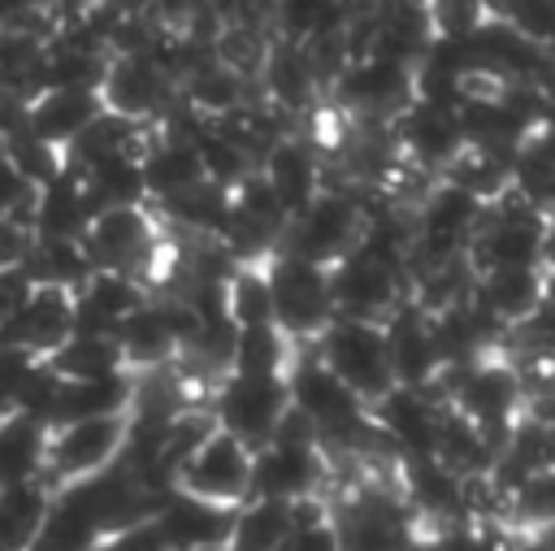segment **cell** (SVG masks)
Instances as JSON below:
<instances>
[{
	"instance_id": "47",
	"label": "cell",
	"mask_w": 555,
	"mask_h": 551,
	"mask_svg": "<svg viewBox=\"0 0 555 551\" xmlns=\"http://www.w3.org/2000/svg\"><path fill=\"white\" fill-rule=\"evenodd\" d=\"M26 9H35V0H0V26H13Z\"/></svg>"
},
{
	"instance_id": "15",
	"label": "cell",
	"mask_w": 555,
	"mask_h": 551,
	"mask_svg": "<svg viewBox=\"0 0 555 551\" xmlns=\"http://www.w3.org/2000/svg\"><path fill=\"white\" fill-rule=\"evenodd\" d=\"M238 503H212L186 490H165L152 508V525L165 551H195V547H225Z\"/></svg>"
},
{
	"instance_id": "23",
	"label": "cell",
	"mask_w": 555,
	"mask_h": 551,
	"mask_svg": "<svg viewBox=\"0 0 555 551\" xmlns=\"http://www.w3.org/2000/svg\"><path fill=\"white\" fill-rule=\"evenodd\" d=\"M91 217H95V208L87 204L78 174H74V169H61V174L48 178L43 187H35L26 230H30V239H65V243H82Z\"/></svg>"
},
{
	"instance_id": "1",
	"label": "cell",
	"mask_w": 555,
	"mask_h": 551,
	"mask_svg": "<svg viewBox=\"0 0 555 551\" xmlns=\"http://www.w3.org/2000/svg\"><path fill=\"white\" fill-rule=\"evenodd\" d=\"M546 208H533L529 200H520L516 191L499 195L494 204L481 208V221L464 247L473 273L486 269H525V265H542L546 269Z\"/></svg>"
},
{
	"instance_id": "22",
	"label": "cell",
	"mask_w": 555,
	"mask_h": 551,
	"mask_svg": "<svg viewBox=\"0 0 555 551\" xmlns=\"http://www.w3.org/2000/svg\"><path fill=\"white\" fill-rule=\"evenodd\" d=\"M256 169H260V178L273 187V195L286 204V213L304 208V204L325 187V182H321L317 143L304 139V134H295V130L282 134V139H273V143L260 152Z\"/></svg>"
},
{
	"instance_id": "9",
	"label": "cell",
	"mask_w": 555,
	"mask_h": 551,
	"mask_svg": "<svg viewBox=\"0 0 555 551\" xmlns=\"http://www.w3.org/2000/svg\"><path fill=\"white\" fill-rule=\"evenodd\" d=\"M121 438H126V412L48 425V443H43V482H48V486H65V482H74V477H87V473L113 464L117 451H121Z\"/></svg>"
},
{
	"instance_id": "45",
	"label": "cell",
	"mask_w": 555,
	"mask_h": 551,
	"mask_svg": "<svg viewBox=\"0 0 555 551\" xmlns=\"http://www.w3.org/2000/svg\"><path fill=\"white\" fill-rule=\"evenodd\" d=\"M95 551H165V542H160L152 516H139V521H130V525L104 534V538L95 542Z\"/></svg>"
},
{
	"instance_id": "46",
	"label": "cell",
	"mask_w": 555,
	"mask_h": 551,
	"mask_svg": "<svg viewBox=\"0 0 555 551\" xmlns=\"http://www.w3.org/2000/svg\"><path fill=\"white\" fill-rule=\"evenodd\" d=\"M26 243H30V230L22 221H13V217H0V273L13 269V265H22Z\"/></svg>"
},
{
	"instance_id": "17",
	"label": "cell",
	"mask_w": 555,
	"mask_h": 551,
	"mask_svg": "<svg viewBox=\"0 0 555 551\" xmlns=\"http://www.w3.org/2000/svg\"><path fill=\"white\" fill-rule=\"evenodd\" d=\"M382 334H386V360H390V382L399 386H429L442 369L434 334H429V317L425 308L408 295L399 299L386 317H382Z\"/></svg>"
},
{
	"instance_id": "5",
	"label": "cell",
	"mask_w": 555,
	"mask_h": 551,
	"mask_svg": "<svg viewBox=\"0 0 555 551\" xmlns=\"http://www.w3.org/2000/svg\"><path fill=\"white\" fill-rule=\"evenodd\" d=\"M264 278H269L273 325L286 330L295 343L317 338L321 325L334 317L325 265H312V260L291 256V252H269L264 256Z\"/></svg>"
},
{
	"instance_id": "11",
	"label": "cell",
	"mask_w": 555,
	"mask_h": 551,
	"mask_svg": "<svg viewBox=\"0 0 555 551\" xmlns=\"http://www.w3.org/2000/svg\"><path fill=\"white\" fill-rule=\"evenodd\" d=\"M325 91H334V104H343L356 121H390L412 100V69L377 52H364L351 56Z\"/></svg>"
},
{
	"instance_id": "48",
	"label": "cell",
	"mask_w": 555,
	"mask_h": 551,
	"mask_svg": "<svg viewBox=\"0 0 555 551\" xmlns=\"http://www.w3.org/2000/svg\"><path fill=\"white\" fill-rule=\"evenodd\" d=\"M195 551H225V547H195Z\"/></svg>"
},
{
	"instance_id": "40",
	"label": "cell",
	"mask_w": 555,
	"mask_h": 551,
	"mask_svg": "<svg viewBox=\"0 0 555 551\" xmlns=\"http://www.w3.org/2000/svg\"><path fill=\"white\" fill-rule=\"evenodd\" d=\"M22 273L26 282H52V286H78L91 273V260L82 252V243H65V239H30L26 256H22Z\"/></svg>"
},
{
	"instance_id": "13",
	"label": "cell",
	"mask_w": 555,
	"mask_h": 551,
	"mask_svg": "<svg viewBox=\"0 0 555 551\" xmlns=\"http://www.w3.org/2000/svg\"><path fill=\"white\" fill-rule=\"evenodd\" d=\"M390 134L399 143V156L412 161L421 174H442L455 161V152L464 148L455 104H434V100H416V95L390 117Z\"/></svg>"
},
{
	"instance_id": "38",
	"label": "cell",
	"mask_w": 555,
	"mask_h": 551,
	"mask_svg": "<svg viewBox=\"0 0 555 551\" xmlns=\"http://www.w3.org/2000/svg\"><path fill=\"white\" fill-rule=\"evenodd\" d=\"M195 143V156H199V169H204V178L208 182H217V187H234V182H243L251 169H256V156L243 148V139L238 134H230L221 121H204V130L191 139Z\"/></svg>"
},
{
	"instance_id": "2",
	"label": "cell",
	"mask_w": 555,
	"mask_h": 551,
	"mask_svg": "<svg viewBox=\"0 0 555 551\" xmlns=\"http://www.w3.org/2000/svg\"><path fill=\"white\" fill-rule=\"evenodd\" d=\"M325 273H330L334 317L382 321L399 299H408V265L364 247L360 239L334 265H325Z\"/></svg>"
},
{
	"instance_id": "35",
	"label": "cell",
	"mask_w": 555,
	"mask_h": 551,
	"mask_svg": "<svg viewBox=\"0 0 555 551\" xmlns=\"http://www.w3.org/2000/svg\"><path fill=\"white\" fill-rule=\"evenodd\" d=\"M295 525V503L278 499H243L234 508V525L225 538V551H273Z\"/></svg>"
},
{
	"instance_id": "27",
	"label": "cell",
	"mask_w": 555,
	"mask_h": 551,
	"mask_svg": "<svg viewBox=\"0 0 555 551\" xmlns=\"http://www.w3.org/2000/svg\"><path fill=\"white\" fill-rule=\"evenodd\" d=\"M139 174H143V191L147 200H165L173 191H186L191 182L204 178L195 143L186 139H165V134H143L139 143Z\"/></svg>"
},
{
	"instance_id": "16",
	"label": "cell",
	"mask_w": 555,
	"mask_h": 551,
	"mask_svg": "<svg viewBox=\"0 0 555 551\" xmlns=\"http://www.w3.org/2000/svg\"><path fill=\"white\" fill-rule=\"evenodd\" d=\"M178 95V82L152 61V56H108V69L100 78V100L104 108L152 126L160 117V108Z\"/></svg>"
},
{
	"instance_id": "21",
	"label": "cell",
	"mask_w": 555,
	"mask_h": 551,
	"mask_svg": "<svg viewBox=\"0 0 555 551\" xmlns=\"http://www.w3.org/2000/svg\"><path fill=\"white\" fill-rule=\"evenodd\" d=\"M546 269L542 265H525V269H486V273H473V286H468V299L490 312L503 330L520 325L525 317H533L542 304H546Z\"/></svg>"
},
{
	"instance_id": "32",
	"label": "cell",
	"mask_w": 555,
	"mask_h": 551,
	"mask_svg": "<svg viewBox=\"0 0 555 551\" xmlns=\"http://www.w3.org/2000/svg\"><path fill=\"white\" fill-rule=\"evenodd\" d=\"M143 134H147L143 121H130V117L104 108L100 117H91V121L61 148V152H65V169H82V165H91V161H100V156H113V152H139Z\"/></svg>"
},
{
	"instance_id": "25",
	"label": "cell",
	"mask_w": 555,
	"mask_h": 551,
	"mask_svg": "<svg viewBox=\"0 0 555 551\" xmlns=\"http://www.w3.org/2000/svg\"><path fill=\"white\" fill-rule=\"evenodd\" d=\"M104 113V100L95 87H43L30 104H26V130L65 148L91 117Z\"/></svg>"
},
{
	"instance_id": "26",
	"label": "cell",
	"mask_w": 555,
	"mask_h": 551,
	"mask_svg": "<svg viewBox=\"0 0 555 551\" xmlns=\"http://www.w3.org/2000/svg\"><path fill=\"white\" fill-rule=\"evenodd\" d=\"M130 395H134V373L130 369L100 373V377H65L61 382V395L52 403V421L48 425H65V421H82V417L130 412Z\"/></svg>"
},
{
	"instance_id": "6",
	"label": "cell",
	"mask_w": 555,
	"mask_h": 551,
	"mask_svg": "<svg viewBox=\"0 0 555 551\" xmlns=\"http://www.w3.org/2000/svg\"><path fill=\"white\" fill-rule=\"evenodd\" d=\"M334 473V460L325 456L321 438H286L273 434L269 443L251 447V477H247V499H278V503H299L312 499Z\"/></svg>"
},
{
	"instance_id": "37",
	"label": "cell",
	"mask_w": 555,
	"mask_h": 551,
	"mask_svg": "<svg viewBox=\"0 0 555 551\" xmlns=\"http://www.w3.org/2000/svg\"><path fill=\"white\" fill-rule=\"evenodd\" d=\"M351 0H269V35L278 39H312L347 26Z\"/></svg>"
},
{
	"instance_id": "20",
	"label": "cell",
	"mask_w": 555,
	"mask_h": 551,
	"mask_svg": "<svg viewBox=\"0 0 555 551\" xmlns=\"http://www.w3.org/2000/svg\"><path fill=\"white\" fill-rule=\"evenodd\" d=\"M74 330L87 334H113L152 291L134 278V273H117V269H91L74 291Z\"/></svg>"
},
{
	"instance_id": "36",
	"label": "cell",
	"mask_w": 555,
	"mask_h": 551,
	"mask_svg": "<svg viewBox=\"0 0 555 551\" xmlns=\"http://www.w3.org/2000/svg\"><path fill=\"white\" fill-rule=\"evenodd\" d=\"M43 443L48 425L17 412H0V486L43 477Z\"/></svg>"
},
{
	"instance_id": "14",
	"label": "cell",
	"mask_w": 555,
	"mask_h": 551,
	"mask_svg": "<svg viewBox=\"0 0 555 551\" xmlns=\"http://www.w3.org/2000/svg\"><path fill=\"white\" fill-rule=\"evenodd\" d=\"M69 334H74V295L69 286H52V282H30L0 325L4 343H17L35 356H48Z\"/></svg>"
},
{
	"instance_id": "39",
	"label": "cell",
	"mask_w": 555,
	"mask_h": 551,
	"mask_svg": "<svg viewBox=\"0 0 555 551\" xmlns=\"http://www.w3.org/2000/svg\"><path fill=\"white\" fill-rule=\"evenodd\" d=\"M61 377H100V373H117L126 369L121 360V347L113 334H87V330H74L61 347H52L43 356Z\"/></svg>"
},
{
	"instance_id": "30",
	"label": "cell",
	"mask_w": 555,
	"mask_h": 551,
	"mask_svg": "<svg viewBox=\"0 0 555 551\" xmlns=\"http://www.w3.org/2000/svg\"><path fill=\"white\" fill-rule=\"evenodd\" d=\"M74 174H78L82 195L95 213L126 208V204H147L143 174H139V152H113V156H100V161H91Z\"/></svg>"
},
{
	"instance_id": "43",
	"label": "cell",
	"mask_w": 555,
	"mask_h": 551,
	"mask_svg": "<svg viewBox=\"0 0 555 551\" xmlns=\"http://www.w3.org/2000/svg\"><path fill=\"white\" fill-rule=\"evenodd\" d=\"M499 17H507L525 39H533L542 48H551V39H555V0H507V9Z\"/></svg>"
},
{
	"instance_id": "33",
	"label": "cell",
	"mask_w": 555,
	"mask_h": 551,
	"mask_svg": "<svg viewBox=\"0 0 555 551\" xmlns=\"http://www.w3.org/2000/svg\"><path fill=\"white\" fill-rule=\"evenodd\" d=\"M507 174H512V191L520 200H529L533 208H551L555 195V143H551V126H538L520 139V148L507 156Z\"/></svg>"
},
{
	"instance_id": "19",
	"label": "cell",
	"mask_w": 555,
	"mask_h": 551,
	"mask_svg": "<svg viewBox=\"0 0 555 551\" xmlns=\"http://www.w3.org/2000/svg\"><path fill=\"white\" fill-rule=\"evenodd\" d=\"M256 87H260V100L278 104L291 117L317 108V100L325 91L321 78H317V69H312V61H308V52H304V43L278 39V35H269L264 61L256 69Z\"/></svg>"
},
{
	"instance_id": "34",
	"label": "cell",
	"mask_w": 555,
	"mask_h": 551,
	"mask_svg": "<svg viewBox=\"0 0 555 551\" xmlns=\"http://www.w3.org/2000/svg\"><path fill=\"white\" fill-rule=\"evenodd\" d=\"M291 356H295V338L286 330H278L273 321L238 325L234 330V351H230V373L273 377V373H286Z\"/></svg>"
},
{
	"instance_id": "8",
	"label": "cell",
	"mask_w": 555,
	"mask_h": 551,
	"mask_svg": "<svg viewBox=\"0 0 555 551\" xmlns=\"http://www.w3.org/2000/svg\"><path fill=\"white\" fill-rule=\"evenodd\" d=\"M286 408H291V399H286V377L282 373H273V377L221 373L212 382V395H208L212 425H221L225 434H234L247 447L269 443Z\"/></svg>"
},
{
	"instance_id": "44",
	"label": "cell",
	"mask_w": 555,
	"mask_h": 551,
	"mask_svg": "<svg viewBox=\"0 0 555 551\" xmlns=\"http://www.w3.org/2000/svg\"><path fill=\"white\" fill-rule=\"evenodd\" d=\"M35 360H39L35 351H26V347L0 338V412H9V403H13L17 386L26 382V373L35 369Z\"/></svg>"
},
{
	"instance_id": "42",
	"label": "cell",
	"mask_w": 555,
	"mask_h": 551,
	"mask_svg": "<svg viewBox=\"0 0 555 551\" xmlns=\"http://www.w3.org/2000/svg\"><path fill=\"white\" fill-rule=\"evenodd\" d=\"M225 312L234 325H256V321H273V304H269V278H264V260H238L225 278Z\"/></svg>"
},
{
	"instance_id": "28",
	"label": "cell",
	"mask_w": 555,
	"mask_h": 551,
	"mask_svg": "<svg viewBox=\"0 0 555 551\" xmlns=\"http://www.w3.org/2000/svg\"><path fill=\"white\" fill-rule=\"evenodd\" d=\"M178 95H182L191 108H199L204 117H225V113H234V108L260 100V87H256L251 74H238V69H230V65H221V61L212 56L208 65H199L195 74H186V78L178 82Z\"/></svg>"
},
{
	"instance_id": "41",
	"label": "cell",
	"mask_w": 555,
	"mask_h": 551,
	"mask_svg": "<svg viewBox=\"0 0 555 551\" xmlns=\"http://www.w3.org/2000/svg\"><path fill=\"white\" fill-rule=\"evenodd\" d=\"M447 182H455L460 191H468L477 204H494L499 195L512 191V174H507V161L490 156V152H477V148H460L455 161L438 174Z\"/></svg>"
},
{
	"instance_id": "7",
	"label": "cell",
	"mask_w": 555,
	"mask_h": 551,
	"mask_svg": "<svg viewBox=\"0 0 555 551\" xmlns=\"http://www.w3.org/2000/svg\"><path fill=\"white\" fill-rule=\"evenodd\" d=\"M317 356L330 373H338L364 403H373L390 386V360H386V334L382 321L364 317H330L317 334Z\"/></svg>"
},
{
	"instance_id": "24",
	"label": "cell",
	"mask_w": 555,
	"mask_h": 551,
	"mask_svg": "<svg viewBox=\"0 0 555 551\" xmlns=\"http://www.w3.org/2000/svg\"><path fill=\"white\" fill-rule=\"evenodd\" d=\"M429 35L434 26L425 13V0H369V52L412 69Z\"/></svg>"
},
{
	"instance_id": "18",
	"label": "cell",
	"mask_w": 555,
	"mask_h": 551,
	"mask_svg": "<svg viewBox=\"0 0 555 551\" xmlns=\"http://www.w3.org/2000/svg\"><path fill=\"white\" fill-rule=\"evenodd\" d=\"M438 408H442V399H434L425 386H399V382H390L369 403V417L382 430V438L395 447V456H403V451H434Z\"/></svg>"
},
{
	"instance_id": "12",
	"label": "cell",
	"mask_w": 555,
	"mask_h": 551,
	"mask_svg": "<svg viewBox=\"0 0 555 551\" xmlns=\"http://www.w3.org/2000/svg\"><path fill=\"white\" fill-rule=\"evenodd\" d=\"M464 48H468L473 78H490V82H512V78L546 82V61H551L546 48L525 39L499 13H481L477 26L464 30Z\"/></svg>"
},
{
	"instance_id": "10",
	"label": "cell",
	"mask_w": 555,
	"mask_h": 551,
	"mask_svg": "<svg viewBox=\"0 0 555 551\" xmlns=\"http://www.w3.org/2000/svg\"><path fill=\"white\" fill-rule=\"evenodd\" d=\"M247 477H251V447L212 425L178 464L173 486L212 503H243L247 499Z\"/></svg>"
},
{
	"instance_id": "4",
	"label": "cell",
	"mask_w": 555,
	"mask_h": 551,
	"mask_svg": "<svg viewBox=\"0 0 555 551\" xmlns=\"http://www.w3.org/2000/svg\"><path fill=\"white\" fill-rule=\"evenodd\" d=\"M338 551H416V516L403 503L399 486H360L343 499L338 516L330 521Z\"/></svg>"
},
{
	"instance_id": "3",
	"label": "cell",
	"mask_w": 555,
	"mask_h": 551,
	"mask_svg": "<svg viewBox=\"0 0 555 551\" xmlns=\"http://www.w3.org/2000/svg\"><path fill=\"white\" fill-rule=\"evenodd\" d=\"M364 226V204L343 187H321L304 208L286 217V230L278 239V252L304 256L312 265H334Z\"/></svg>"
},
{
	"instance_id": "29",
	"label": "cell",
	"mask_w": 555,
	"mask_h": 551,
	"mask_svg": "<svg viewBox=\"0 0 555 551\" xmlns=\"http://www.w3.org/2000/svg\"><path fill=\"white\" fill-rule=\"evenodd\" d=\"M152 213L169 226H178L182 234H212L221 239V226H225V213H230V187H217L208 178L191 182L186 191H173L165 200H147Z\"/></svg>"
},
{
	"instance_id": "31",
	"label": "cell",
	"mask_w": 555,
	"mask_h": 551,
	"mask_svg": "<svg viewBox=\"0 0 555 551\" xmlns=\"http://www.w3.org/2000/svg\"><path fill=\"white\" fill-rule=\"evenodd\" d=\"M48 503H52V486L43 477L0 486V551H26L43 525Z\"/></svg>"
}]
</instances>
